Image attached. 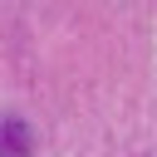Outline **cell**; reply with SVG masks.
<instances>
[{"label": "cell", "mask_w": 157, "mask_h": 157, "mask_svg": "<svg viewBox=\"0 0 157 157\" xmlns=\"http://www.w3.org/2000/svg\"><path fill=\"white\" fill-rule=\"evenodd\" d=\"M0 152L5 157H25V128L15 118H0Z\"/></svg>", "instance_id": "6da1fadb"}]
</instances>
